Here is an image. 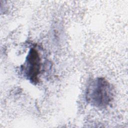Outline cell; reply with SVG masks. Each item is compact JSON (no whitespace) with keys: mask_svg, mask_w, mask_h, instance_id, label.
I'll return each instance as SVG.
<instances>
[{"mask_svg":"<svg viewBox=\"0 0 128 128\" xmlns=\"http://www.w3.org/2000/svg\"><path fill=\"white\" fill-rule=\"evenodd\" d=\"M114 94L112 84L105 78H98L89 83L86 98L87 102L92 105L98 108H104L111 102Z\"/></svg>","mask_w":128,"mask_h":128,"instance_id":"1","label":"cell"},{"mask_svg":"<svg viewBox=\"0 0 128 128\" xmlns=\"http://www.w3.org/2000/svg\"><path fill=\"white\" fill-rule=\"evenodd\" d=\"M24 71L28 79L32 84H36L38 82V75L40 70V58L38 51L32 48L27 56Z\"/></svg>","mask_w":128,"mask_h":128,"instance_id":"2","label":"cell"}]
</instances>
